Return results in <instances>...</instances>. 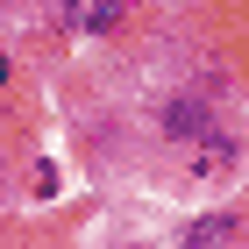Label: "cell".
<instances>
[{"instance_id":"1","label":"cell","mask_w":249,"mask_h":249,"mask_svg":"<svg viewBox=\"0 0 249 249\" xmlns=\"http://www.w3.org/2000/svg\"><path fill=\"white\" fill-rule=\"evenodd\" d=\"M157 128L171 135V142H207L213 121H207V107H199V100H164V107H157Z\"/></svg>"},{"instance_id":"2","label":"cell","mask_w":249,"mask_h":249,"mask_svg":"<svg viewBox=\"0 0 249 249\" xmlns=\"http://www.w3.org/2000/svg\"><path fill=\"white\" fill-rule=\"evenodd\" d=\"M228 235H235V213H207V221L185 235V249H221Z\"/></svg>"}]
</instances>
